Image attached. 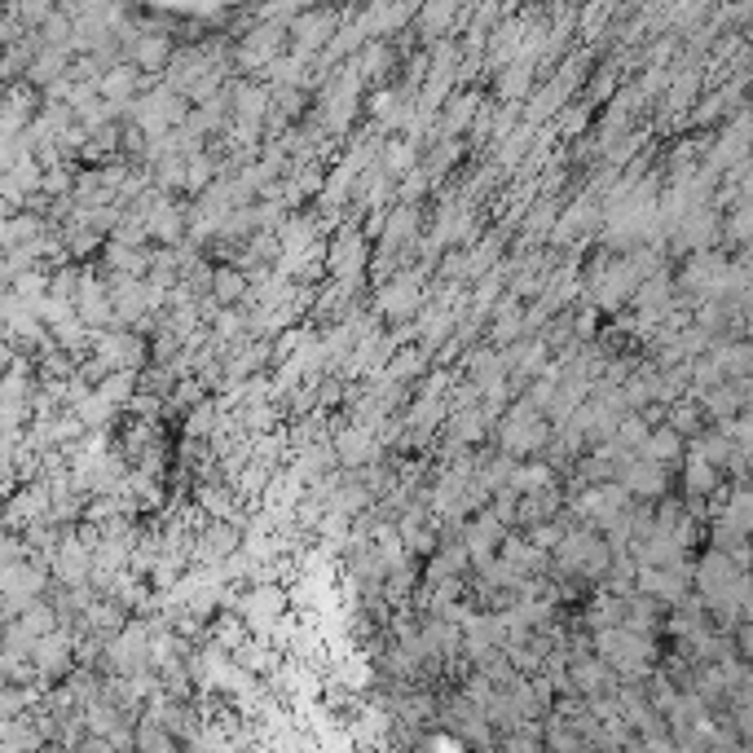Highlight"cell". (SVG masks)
I'll use <instances>...</instances> for the list:
<instances>
[{"label": "cell", "instance_id": "1", "mask_svg": "<svg viewBox=\"0 0 753 753\" xmlns=\"http://www.w3.org/2000/svg\"><path fill=\"white\" fill-rule=\"evenodd\" d=\"M595 657L612 670V679H630L634 683V679L648 675L657 648H653V634H639L630 626H608V630L595 634Z\"/></svg>", "mask_w": 753, "mask_h": 753}, {"label": "cell", "instance_id": "2", "mask_svg": "<svg viewBox=\"0 0 753 753\" xmlns=\"http://www.w3.org/2000/svg\"><path fill=\"white\" fill-rule=\"evenodd\" d=\"M185 116H190V101L177 97L168 84H159V88H150V93H137V101L129 106V120H133L137 137H146V142L168 137L172 129L185 124Z\"/></svg>", "mask_w": 753, "mask_h": 753}, {"label": "cell", "instance_id": "3", "mask_svg": "<svg viewBox=\"0 0 753 753\" xmlns=\"http://www.w3.org/2000/svg\"><path fill=\"white\" fill-rule=\"evenodd\" d=\"M551 556H556V569L564 578H599L612 564V551L604 547V537H595L591 529H564L560 543L551 547Z\"/></svg>", "mask_w": 753, "mask_h": 753}, {"label": "cell", "instance_id": "4", "mask_svg": "<svg viewBox=\"0 0 753 753\" xmlns=\"http://www.w3.org/2000/svg\"><path fill=\"white\" fill-rule=\"evenodd\" d=\"M226 604L234 608V617L243 621V630L247 634H260V639L269 630H278V621L287 617V591L278 582H256L247 591H234Z\"/></svg>", "mask_w": 753, "mask_h": 753}, {"label": "cell", "instance_id": "5", "mask_svg": "<svg viewBox=\"0 0 753 753\" xmlns=\"http://www.w3.org/2000/svg\"><path fill=\"white\" fill-rule=\"evenodd\" d=\"M551 441V423L543 410H533L524 397L507 410V423H502V454H537Z\"/></svg>", "mask_w": 753, "mask_h": 753}, {"label": "cell", "instance_id": "6", "mask_svg": "<svg viewBox=\"0 0 753 753\" xmlns=\"http://www.w3.org/2000/svg\"><path fill=\"white\" fill-rule=\"evenodd\" d=\"M45 582H49V578H45L40 560H32V556L5 564V569H0V612H5V617H19L23 608H32V604L40 599Z\"/></svg>", "mask_w": 753, "mask_h": 753}, {"label": "cell", "instance_id": "7", "mask_svg": "<svg viewBox=\"0 0 753 753\" xmlns=\"http://www.w3.org/2000/svg\"><path fill=\"white\" fill-rule=\"evenodd\" d=\"M150 357L146 340L137 331H101L93 336V362L111 375V371H142Z\"/></svg>", "mask_w": 753, "mask_h": 753}, {"label": "cell", "instance_id": "8", "mask_svg": "<svg viewBox=\"0 0 753 753\" xmlns=\"http://www.w3.org/2000/svg\"><path fill=\"white\" fill-rule=\"evenodd\" d=\"M321 265H327V274L344 291H353L366 278V234L362 230H344L327 252H321Z\"/></svg>", "mask_w": 753, "mask_h": 753}, {"label": "cell", "instance_id": "9", "mask_svg": "<svg viewBox=\"0 0 753 753\" xmlns=\"http://www.w3.org/2000/svg\"><path fill=\"white\" fill-rule=\"evenodd\" d=\"M75 317L84 321V327L93 336L101 331H116V313H111V291H106V282L97 274H80V287H75V300H71Z\"/></svg>", "mask_w": 753, "mask_h": 753}, {"label": "cell", "instance_id": "10", "mask_svg": "<svg viewBox=\"0 0 753 753\" xmlns=\"http://www.w3.org/2000/svg\"><path fill=\"white\" fill-rule=\"evenodd\" d=\"M529 14L520 19V14H502L494 27H489V36H485V66H494V71H502V66H511L515 58H520V49H524V32H529Z\"/></svg>", "mask_w": 753, "mask_h": 753}, {"label": "cell", "instance_id": "11", "mask_svg": "<svg viewBox=\"0 0 753 753\" xmlns=\"http://www.w3.org/2000/svg\"><path fill=\"white\" fill-rule=\"evenodd\" d=\"M336 27H340V14H331V10H300L295 23L287 27V36H295V58L313 62V53H321L331 45Z\"/></svg>", "mask_w": 753, "mask_h": 753}, {"label": "cell", "instance_id": "12", "mask_svg": "<svg viewBox=\"0 0 753 753\" xmlns=\"http://www.w3.org/2000/svg\"><path fill=\"white\" fill-rule=\"evenodd\" d=\"M375 308H379L384 317H392V321L414 317V313L423 308V274H418V269H414V274H392V278L379 287Z\"/></svg>", "mask_w": 753, "mask_h": 753}, {"label": "cell", "instance_id": "13", "mask_svg": "<svg viewBox=\"0 0 753 753\" xmlns=\"http://www.w3.org/2000/svg\"><path fill=\"white\" fill-rule=\"evenodd\" d=\"M718 234H722V211H718V207H701V211H692L688 221H679V226L670 230L675 247H679V252H688V256L709 252Z\"/></svg>", "mask_w": 753, "mask_h": 753}, {"label": "cell", "instance_id": "14", "mask_svg": "<svg viewBox=\"0 0 753 753\" xmlns=\"http://www.w3.org/2000/svg\"><path fill=\"white\" fill-rule=\"evenodd\" d=\"M418 239V203H397L392 211H384V226H379V252L384 256H401L410 252Z\"/></svg>", "mask_w": 753, "mask_h": 753}, {"label": "cell", "instance_id": "15", "mask_svg": "<svg viewBox=\"0 0 753 753\" xmlns=\"http://www.w3.org/2000/svg\"><path fill=\"white\" fill-rule=\"evenodd\" d=\"M282 49H287V27H278V23H256V27L243 36V45H239V62H243L247 71H260V75H265V66H269L274 58H282Z\"/></svg>", "mask_w": 753, "mask_h": 753}, {"label": "cell", "instance_id": "16", "mask_svg": "<svg viewBox=\"0 0 753 753\" xmlns=\"http://www.w3.org/2000/svg\"><path fill=\"white\" fill-rule=\"evenodd\" d=\"M366 111H371V120L379 124V133H397V129H405L410 124V116H414V88L405 84H397V88H379V93H371V101H366Z\"/></svg>", "mask_w": 753, "mask_h": 753}, {"label": "cell", "instance_id": "17", "mask_svg": "<svg viewBox=\"0 0 753 753\" xmlns=\"http://www.w3.org/2000/svg\"><path fill=\"white\" fill-rule=\"evenodd\" d=\"M578 511H582L595 529H608L612 520H621V515L630 511V498H626V489H621L617 481H604V485H591V489L578 498Z\"/></svg>", "mask_w": 753, "mask_h": 753}, {"label": "cell", "instance_id": "18", "mask_svg": "<svg viewBox=\"0 0 753 753\" xmlns=\"http://www.w3.org/2000/svg\"><path fill=\"white\" fill-rule=\"evenodd\" d=\"M617 485L626 489V498H648V502H653V498H661V494L670 489V472L634 454V459L617 472Z\"/></svg>", "mask_w": 753, "mask_h": 753}, {"label": "cell", "instance_id": "19", "mask_svg": "<svg viewBox=\"0 0 753 753\" xmlns=\"http://www.w3.org/2000/svg\"><path fill=\"white\" fill-rule=\"evenodd\" d=\"M5 524H14V529H36V524H45V520H53L49 515V485L40 481V485H27V489H19L14 498H5Z\"/></svg>", "mask_w": 753, "mask_h": 753}, {"label": "cell", "instance_id": "20", "mask_svg": "<svg viewBox=\"0 0 753 753\" xmlns=\"http://www.w3.org/2000/svg\"><path fill=\"white\" fill-rule=\"evenodd\" d=\"M97 97L106 101V106H120V111L129 116V106L137 101V88H142V75L129 66V62H116V66H106L101 75H97Z\"/></svg>", "mask_w": 753, "mask_h": 753}, {"label": "cell", "instance_id": "21", "mask_svg": "<svg viewBox=\"0 0 753 753\" xmlns=\"http://www.w3.org/2000/svg\"><path fill=\"white\" fill-rule=\"evenodd\" d=\"M331 454H336L344 467H371V463L379 459V441H375V433H366V427L349 423V427H340V433H336Z\"/></svg>", "mask_w": 753, "mask_h": 753}, {"label": "cell", "instance_id": "22", "mask_svg": "<svg viewBox=\"0 0 753 753\" xmlns=\"http://www.w3.org/2000/svg\"><path fill=\"white\" fill-rule=\"evenodd\" d=\"M595 221H599V203H595V194H582L578 203H569L560 217H556L551 243H556V247H569V243H578Z\"/></svg>", "mask_w": 753, "mask_h": 753}, {"label": "cell", "instance_id": "23", "mask_svg": "<svg viewBox=\"0 0 753 753\" xmlns=\"http://www.w3.org/2000/svg\"><path fill=\"white\" fill-rule=\"evenodd\" d=\"M168 62H172V40L163 36V32H137L133 40H129V66L142 75V71H168Z\"/></svg>", "mask_w": 753, "mask_h": 753}, {"label": "cell", "instance_id": "24", "mask_svg": "<svg viewBox=\"0 0 753 753\" xmlns=\"http://www.w3.org/2000/svg\"><path fill=\"white\" fill-rule=\"evenodd\" d=\"M498 564H507V573H511L515 582H524V578H533L537 569H547V556L537 551V547H529L524 537H502V543H498Z\"/></svg>", "mask_w": 753, "mask_h": 753}, {"label": "cell", "instance_id": "25", "mask_svg": "<svg viewBox=\"0 0 753 753\" xmlns=\"http://www.w3.org/2000/svg\"><path fill=\"white\" fill-rule=\"evenodd\" d=\"M476 111H481V97H476V93H450L446 106H441V137H446V142L463 137V133L472 129Z\"/></svg>", "mask_w": 753, "mask_h": 753}, {"label": "cell", "instance_id": "26", "mask_svg": "<svg viewBox=\"0 0 753 753\" xmlns=\"http://www.w3.org/2000/svg\"><path fill=\"white\" fill-rule=\"evenodd\" d=\"M32 657H36V666H40L45 675H66V670H71V657H75V643H71L66 630H53V634H45V639L36 643Z\"/></svg>", "mask_w": 753, "mask_h": 753}, {"label": "cell", "instance_id": "27", "mask_svg": "<svg viewBox=\"0 0 753 753\" xmlns=\"http://www.w3.org/2000/svg\"><path fill=\"white\" fill-rule=\"evenodd\" d=\"M639 459H648V463H657V467L670 472V463H683V437L675 433V427L661 423V427H653V433H648V441H643Z\"/></svg>", "mask_w": 753, "mask_h": 753}, {"label": "cell", "instance_id": "28", "mask_svg": "<svg viewBox=\"0 0 753 753\" xmlns=\"http://www.w3.org/2000/svg\"><path fill=\"white\" fill-rule=\"evenodd\" d=\"M515 340H524V304L515 295H502L494 304V344L511 349Z\"/></svg>", "mask_w": 753, "mask_h": 753}, {"label": "cell", "instance_id": "29", "mask_svg": "<svg viewBox=\"0 0 753 753\" xmlns=\"http://www.w3.org/2000/svg\"><path fill=\"white\" fill-rule=\"evenodd\" d=\"M36 45H40V40H36ZM66 71H71V49H49V45H40L36 58H32V66H27V80L49 88V84H58Z\"/></svg>", "mask_w": 753, "mask_h": 753}, {"label": "cell", "instance_id": "30", "mask_svg": "<svg viewBox=\"0 0 753 753\" xmlns=\"http://www.w3.org/2000/svg\"><path fill=\"white\" fill-rule=\"evenodd\" d=\"M718 476H722V472H718L714 463H705L696 450L683 454V494H692L696 502L709 498V494H718Z\"/></svg>", "mask_w": 753, "mask_h": 753}, {"label": "cell", "instance_id": "31", "mask_svg": "<svg viewBox=\"0 0 753 753\" xmlns=\"http://www.w3.org/2000/svg\"><path fill=\"white\" fill-rule=\"evenodd\" d=\"M533 75H537V62L515 58V62H511V66H502V75H498V97L515 106L520 97H529V93H533Z\"/></svg>", "mask_w": 753, "mask_h": 753}, {"label": "cell", "instance_id": "32", "mask_svg": "<svg viewBox=\"0 0 753 753\" xmlns=\"http://www.w3.org/2000/svg\"><path fill=\"white\" fill-rule=\"evenodd\" d=\"M489 414L481 405H463V410H450V433H454V446H472L489 433Z\"/></svg>", "mask_w": 753, "mask_h": 753}, {"label": "cell", "instance_id": "33", "mask_svg": "<svg viewBox=\"0 0 753 753\" xmlns=\"http://www.w3.org/2000/svg\"><path fill=\"white\" fill-rule=\"evenodd\" d=\"M543 489H556V472H551V463H524V467H515L511 481H507V494H515V498H524V494H543Z\"/></svg>", "mask_w": 753, "mask_h": 753}, {"label": "cell", "instance_id": "34", "mask_svg": "<svg viewBox=\"0 0 753 753\" xmlns=\"http://www.w3.org/2000/svg\"><path fill=\"white\" fill-rule=\"evenodd\" d=\"M556 217H560V203L556 198H533L529 203V217H524V243H537V239H551L556 230Z\"/></svg>", "mask_w": 753, "mask_h": 753}, {"label": "cell", "instance_id": "35", "mask_svg": "<svg viewBox=\"0 0 753 753\" xmlns=\"http://www.w3.org/2000/svg\"><path fill=\"white\" fill-rule=\"evenodd\" d=\"M498 256H502V239H498V234L481 239L472 252H463V282H472V278H489V269L498 265Z\"/></svg>", "mask_w": 753, "mask_h": 753}, {"label": "cell", "instance_id": "36", "mask_svg": "<svg viewBox=\"0 0 753 753\" xmlns=\"http://www.w3.org/2000/svg\"><path fill=\"white\" fill-rule=\"evenodd\" d=\"M106 405H129L133 397H137V371H111V375H101V384L93 388Z\"/></svg>", "mask_w": 753, "mask_h": 753}, {"label": "cell", "instance_id": "37", "mask_svg": "<svg viewBox=\"0 0 753 753\" xmlns=\"http://www.w3.org/2000/svg\"><path fill=\"white\" fill-rule=\"evenodd\" d=\"M217 423H221V401H198L185 414V437L190 441H207L211 433H217Z\"/></svg>", "mask_w": 753, "mask_h": 753}, {"label": "cell", "instance_id": "38", "mask_svg": "<svg viewBox=\"0 0 753 753\" xmlns=\"http://www.w3.org/2000/svg\"><path fill=\"white\" fill-rule=\"evenodd\" d=\"M463 10L459 5H450V0H441V5H423V10H414V19H418V27H423V36L427 40H437V36H446L450 27H454V19H459Z\"/></svg>", "mask_w": 753, "mask_h": 753}, {"label": "cell", "instance_id": "39", "mask_svg": "<svg viewBox=\"0 0 753 753\" xmlns=\"http://www.w3.org/2000/svg\"><path fill=\"white\" fill-rule=\"evenodd\" d=\"M207 287H211V300H217V304H239V300H247V274H243V269H217Z\"/></svg>", "mask_w": 753, "mask_h": 753}, {"label": "cell", "instance_id": "40", "mask_svg": "<svg viewBox=\"0 0 753 753\" xmlns=\"http://www.w3.org/2000/svg\"><path fill=\"white\" fill-rule=\"evenodd\" d=\"M463 569H467V551H463V547H446V551L433 556V564H427V582H433V586H446V582H454Z\"/></svg>", "mask_w": 753, "mask_h": 753}, {"label": "cell", "instance_id": "41", "mask_svg": "<svg viewBox=\"0 0 753 753\" xmlns=\"http://www.w3.org/2000/svg\"><path fill=\"white\" fill-rule=\"evenodd\" d=\"M709 357L718 362V371H722V379H744V375H749V344H744V340H731V344H718V349H714Z\"/></svg>", "mask_w": 753, "mask_h": 753}, {"label": "cell", "instance_id": "42", "mask_svg": "<svg viewBox=\"0 0 753 753\" xmlns=\"http://www.w3.org/2000/svg\"><path fill=\"white\" fill-rule=\"evenodd\" d=\"M198 507L211 515V520H234V494L230 489H221V485H203L198 489Z\"/></svg>", "mask_w": 753, "mask_h": 753}, {"label": "cell", "instance_id": "43", "mask_svg": "<svg viewBox=\"0 0 753 753\" xmlns=\"http://www.w3.org/2000/svg\"><path fill=\"white\" fill-rule=\"evenodd\" d=\"M586 120H591V111H586V106L569 101V106H564V111L556 116V133H560V137H578V133L586 129Z\"/></svg>", "mask_w": 753, "mask_h": 753}, {"label": "cell", "instance_id": "44", "mask_svg": "<svg viewBox=\"0 0 753 753\" xmlns=\"http://www.w3.org/2000/svg\"><path fill=\"white\" fill-rule=\"evenodd\" d=\"M137 753H177V744H172V731H163V727H142V740H137Z\"/></svg>", "mask_w": 753, "mask_h": 753}, {"label": "cell", "instance_id": "45", "mask_svg": "<svg viewBox=\"0 0 753 753\" xmlns=\"http://www.w3.org/2000/svg\"><path fill=\"white\" fill-rule=\"evenodd\" d=\"M515 124H520V106L502 101V106H498V116L489 120V137H494V142H502V137H511V133H515Z\"/></svg>", "mask_w": 753, "mask_h": 753}, {"label": "cell", "instance_id": "46", "mask_svg": "<svg viewBox=\"0 0 753 753\" xmlns=\"http://www.w3.org/2000/svg\"><path fill=\"white\" fill-rule=\"evenodd\" d=\"M727 239H731V243H744V239H749V198L731 207V221H727Z\"/></svg>", "mask_w": 753, "mask_h": 753}, {"label": "cell", "instance_id": "47", "mask_svg": "<svg viewBox=\"0 0 753 753\" xmlns=\"http://www.w3.org/2000/svg\"><path fill=\"white\" fill-rule=\"evenodd\" d=\"M617 84H621V80H617V66H599V75H595V84H591V97L604 101V97L617 93Z\"/></svg>", "mask_w": 753, "mask_h": 753}, {"label": "cell", "instance_id": "48", "mask_svg": "<svg viewBox=\"0 0 753 753\" xmlns=\"http://www.w3.org/2000/svg\"><path fill=\"white\" fill-rule=\"evenodd\" d=\"M40 190H45V194H66V190H71V172H66L62 163H58V168H45Z\"/></svg>", "mask_w": 753, "mask_h": 753}, {"label": "cell", "instance_id": "49", "mask_svg": "<svg viewBox=\"0 0 753 753\" xmlns=\"http://www.w3.org/2000/svg\"><path fill=\"white\" fill-rule=\"evenodd\" d=\"M423 753H463V749H459V740H454V736H427Z\"/></svg>", "mask_w": 753, "mask_h": 753}]
</instances>
